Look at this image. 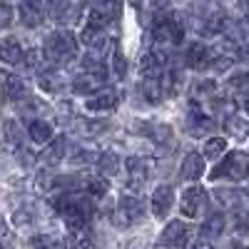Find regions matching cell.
<instances>
[{
	"instance_id": "83f0119b",
	"label": "cell",
	"mask_w": 249,
	"mask_h": 249,
	"mask_svg": "<svg viewBox=\"0 0 249 249\" xmlns=\"http://www.w3.org/2000/svg\"><path fill=\"white\" fill-rule=\"evenodd\" d=\"M224 152H227V140L224 137H210L202 147L204 160H219Z\"/></svg>"
},
{
	"instance_id": "484cf974",
	"label": "cell",
	"mask_w": 249,
	"mask_h": 249,
	"mask_svg": "<svg viewBox=\"0 0 249 249\" xmlns=\"http://www.w3.org/2000/svg\"><path fill=\"white\" fill-rule=\"evenodd\" d=\"M97 167H100V172L105 177H115L122 170V162H120V157L115 152H102L97 157Z\"/></svg>"
},
{
	"instance_id": "e575fe53",
	"label": "cell",
	"mask_w": 249,
	"mask_h": 249,
	"mask_svg": "<svg viewBox=\"0 0 249 249\" xmlns=\"http://www.w3.org/2000/svg\"><path fill=\"white\" fill-rule=\"evenodd\" d=\"M0 249H15V237L5 219H0Z\"/></svg>"
},
{
	"instance_id": "277c9868",
	"label": "cell",
	"mask_w": 249,
	"mask_h": 249,
	"mask_svg": "<svg viewBox=\"0 0 249 249\" xmlns=\"http://www.w3.org/2000/svg\"><path fill=\"white\" fill-rule=\"evenodd\" d=\"M152 40L157 48L182 45L184 40V25L175 13H160L152 23Z\"/></svg>"
},
{
	"instance_id": "8d00e7d4",
	"label": "cell",
	"mask_w": 249,
	"mask_h": 249,
	"mask_svg": "<svg viewBox=\"0 0 249 249\" xmlns=\"http://www.w3.org/2000/svg\"><path fill=\"white\" fill-rule=\"evenodd\" d=\"M13 23V8L8 3H0V30H5Z\"/></svg>"
},
{
	"instance_id": "9a60e30c",
	"label": "cell",
	"mask_w": 249,
	"mask_h": 249,
	"mask_svg": "<svg viewBox=\"0 0 249 249\" xmlns=\"http://www.w3.org/2000/svg\"><path fill=\"white\" fill-rule=\"evenodd\" d=\"M140 92H142V97L147 100L150 105H160V102L170 95L167 92V85H164V80H162V75L160 77H142Z\"/></svg>"
},
{
	"instance_id": "7a4b0ae2",
	"label": "cell",
	"mask_w": 249,
	"mask_h": 249,
	"mask_svg": "<svg viewBox=\"0 0 249 249\" xmlns=\"http://www.w3.org/2000/svg\"><path fill=\"white\" fill-rule=\"evenodd\" d=\"M80 53V40L70 33V30H55L45 37L43 45V57L50 65H68L70 60H75Z\"/></svg>"
},
{
	"instance_id": "4316f807",
	"label": "cell",
	"mask_w": 249,
	"mask_h": 249,
	"mask_svg": "<svg viewBox=\"0 0 249 249\" xmlns=\"http://www.w3.org/2000/svg\"><path fill=\"white\" fill-rule=\"evenodd\" d=\"M120 5H122V0H92V13H100L102 18H117L120 15Z\"/></svg>"
},
{
	"instance_id": "ab89813d",
	"label": "cell",
	"mask_w": 249,
	"mask_h": 249,
	"mask_svg": "<svg viewBox=\"0 0 249 249\" xmlns=\"http://www.w3.org/2000/svg\"><path fill=\"white\" fill-rule=\"evenodd\" d=\"M190 249H214V247H212V242H207V239H199V237H197V239L192 242Z\"/></svg>"
},
{
	"instance_id": "2e32d148",
	"label": "cell",
	"mask_w": 249,
	"mask_h": 249,
	"mask_svg": "<svg viewBox=\"0 0 249 249\" xmlns=\"http://www.w3.org/2000/svg\"><path fill=\"white\" fill-rule=\"evenodd\" d=\"M65 152H68V137H53L48 144H45V150L43 155H40V162L45 164V167H55L57 162L65 160Z\"/></svg>"
},
{
	"instance_id": "7c38bea8",
	"label": "cell",
	"mask_w": 249,
	"mask_h": 249,
	"mask_svg": "<svg viewBox=\"0 0 249 249\" xmlns=\"http://www.w3.org/2000/svg\"><path fill=\"white\" fill-rule=\"evenodd\" d=\"M172 204H175V190L170 184H160L155 187L152 192V199H150V207H152V214L157 219H164L170 212H172Z\"/></svg>"
},
{
	"instance_id": "6da1fadb",
	"label": "cell",
	"mask_w": 249,
	"mask_h": 249,
	"mask_svg": "<svg viewBox=\"0 0 249 249\" xmlns=\"http://www.w3.org/2000/svg\"><path fill=\"white\" fill-rule=\"evenodd\" d=\"M92 197H88L85 192H60L53 199V207L57 210V214L65 219V224L70 227V232L85 230L90 217H92Z\"/></svg>"
},
{
	"instance_id": "8992f818",
	"label": "cell",
	"mask_w": 249,
	"mask_h": 249,
	"mask_svg": "<svg viewBox=\"0 0 249 249\" xmlns=\"http://www.w3.org/2000/svg\"><path fill=\"white\" fill-rule=\"evenodd\" d=\"M142 217H144V202L137 195H124L117 199L115 214H112L117 227H130V224L140 222Z\"/></svg>"
},
{
	"instance_id": "d6a6232c",
	"label": "cell",
	"mask_w": 249,
	"mask_h": 249,
	"mask_svg": "<svg viewBox=\"0 0 249 249\" xmlns=\"http://www.w3.org/2000/svg\"><path fill=\"white\" fill-rule=\"evenodd\" d=\"M62 85H65V82H60V72H55V70L40 75V88L48 90V92H57Z\"/></svg>"
},
{
	"instance_id": "44dd1931",
	"label": "cell",
	"mask_w": 249,
	"mask_h": 249,
	"mask_svg": "<svg viewBox=\"0 0 249 249\" xmlns=\"http://www.w3.org/2000/svg\"><path fill=\"white\" fill-rule=\"evenodd\" d=\"M127 175H130V184H135V187L144 184V179L150 177V160L147 157H130L127 160Z\"/></svg>"
},
{
	"instance_id": "60d3db41",
	"label": "cell",
	"mask_w": 249,
	"mask_h": 249,
	"mask_svg": "<svg viewBox=\"0 0 249 249\" xmlns=\"http://www.w3.org/2000/svg\"><path fill=\"white\" fill-rule=\"evenodd\" d=\"M244 112H247V117H249V97L244 100Z\"/></svg>"
},
{
	"instance_id": "74e56055",
	"label": "cell",
	"mask_w": 249,
	"mask_h": 249,
	"mask_svg": "<svg viewBox=\"0 0 249 249\" xmlns=\"http://www.w3.org/2000/svg\"><path fill=\"white\" fill-rule=\"evenodd\" d=\"M20 65H25L28 70H37V65H40V53H37V50L25 53V55H23V62H20Z\"/></svg>"
},
{
	"instance_id": "5b68a950",
	"label": "cell",
	"mask_w": 249,
	"mask_h": 249,
	"mask_svg": "<svg viewBox=\"0 0 249 249\" xmlns=\"http://www.w3.org/2000/svg\"><path fill=\"white\" fill-rule=\"evenodd\" d=\"M190 239H192V227L184 219H172V222L164 224V230L160 232L157 244L167 247V249H184V247H190Z\"/></svg>"
},
{
	"instance_id": "d4e9b609",
	"label": "cell",
	"mask_w": 249,
	"mask_h": 249,
	"mask_svg": "<svg viewBox=\"0 0 249 249\" xmlns=\"http://www.w3.org/2000/svg\"><path fill=\"white\" fill-rule=\"evenodd\" d=\"M224 130H227V135H232L234 140H247L249 137V117L230 115L224 120Z\"/></svg>"
},
{
	"instance_id": "f546056e",
	"label": "cell",
	"mask_w": 249,
	"mask_h": 249,
	"mask_svg": "<svg viewBox=\"0 0 249 249\" xmlns=\"http://www.w3.org/2000/svg\"><path fill=\"white\" fill-rule=\"evenodd\" d=\"M82 70L92 72V75H100V77L107 75V68H105V62L97 57V50H95V53H88L85 57H82Z\"/></svg>"
},
{
	"instance_id": "d6986e66",
	"label": "cell",
	"mask_w": 249,
	"mask_h": 249,
	"mask_svg": "<svg viewBox=\"0 0 249 249\" xmlns=\"http://www.w3.org/2000/svg\"><path fill=\"white\" fill-rule=\"evenodd\" d=\"M70 88H72V92H77V95H92L95 90L105 88V77L92 75V72H82V75L72 77Z\"/></svg>"
},
{
	"instance_id": "f1b7e54d",
	"label": "cell",
	"mask_w": 249,
	"mask_h": 249,
	"mask_svg": "<svg viewBox=\"0 0 249 249\" xmlns=\"http://www.w3.org/2000/svg\"><path fill=\"white\" fill-rule=\"evenodd\" d=\"M214 197H217V202H219L222 207H232V210H237L239 202H242L247 195L239 192V190H214Z\"/></svg>"
},
{
	"instance_id": "f35d334b",
	"label": "cell",
	"mask_w": 249,
	"mask_h": 249,
	"mask_svg": "<svg viewBox=\"0 0 249 249\" xmlns=\"http://www.w3.org/2000/svg\"><path fill=\"white\" fill-rule=\"evenodd\" d=\"M234 62L249 68V43H244V45H239V48L234 50Z\"/></svg>"
},
{
	"instance_id": "ffe728a7",
	"label": "cell",
	"mask_w": 249,
	"mask_h": 249,
	"mask_svg": "<svg viewBox=\"0 0 249 249\" xmlns=\"http://www.w3.org/2000/svg\"><path fill=\"white\" fill-rule=\"evenodd\" d=\"M23 45L18 43V37H5L0 40V62L5 65H20L23 62Z\"/></svg>"
},
{
	"instance_id": "4fadbf2b",
	"label": "cell",
	"mask_w": 249,
	"mask_h": 249,
	"mask_svg": "<svg viewBox=\"0 0 249 249\" xmlns=\"http://www.w3.org/2000/svg\"><path fill=\"white\" fill-rule=\"evenodd\" d=\"M212 55L214 50L210 45H204L199 43V40H195V43L187 48V68H192V70H210L212 68Z\"/></svg>"
},
{
	"instance_id": "ac0fdd59",
	"label": "cell",
	"mask_w": 249,
	"mask_h": 249,
	"mask_svg": "<svg viewBox=\"0 0 249 249\" xmlns=\"http://www.w3.org/2000/svg\"><path fill=\"white\" fill-rule=\"evenodd\" d=\"M224 224H227V219H224L219 212L207 214V217H204V222H202V227H199V232H197V237H199V239H207V242H214V239H219V237H222Z\"/></svg>"
},
{
	"instance_id": "603a6c76",
	"label": "cell",
	"mask_w": 249,
	"mask_h": 249,
	"mask_svg": "<svg viewBox=\"0 0 249 249\" xmlns=\"http://www.w3.org/2000/svg\"><path fill=\"white\" fill-rule=\"evenodd\" d=\"M82 190H85V195L92 197V199H102L110 190V182H107L105 175H90V177H85V182H82Z\"/></svg>"
},
{
	"instance_id": "e0dca14e",
	"label": "cell",
	"mask_w": 249,
	"mask_h": 249,
	"mask_svg": "<svg viewBox=\"0 0 249 249\" xmlns=\"http://www.w3.org/2000/svg\"><path fill=\"white\" fill-rule=\"evenodd\" d=\"M45 18L43 0H20V20L25 28H37Z\"/></svg>"
},
{
	"instance_id": "8fae6325",
	"label": "cell",
	"mask_w": 249,
	"mask_h": 249,
	"mask_svg": "<svg viewBox=\"0 0 249 249\" xmlns=\"http://www.w3.org/2000/svg\"><path fill=\"white\" fill-rule=\"evenodd\" d=\"M135 132L144 135L147 140H152V142H157V144H170V142L175 140L170 124H164V122H152V120H142L137 127H135Z\"/></svg>"
},
{
	"instance_id": "7402d4cb",
	"label": "cell",
	"mask_w": 249,
	"mask_h": 249,
	"mask_svg": "<svg viewBox=\"0 0 249 249\" xmlns=\"http://www.w3.org/2000/svg\"><path fill=\"white\" fill-rule=\"evenodd\" d=\"M28 137L35 142V144H48L53 140V124L48 120H37L33 117L30 124H28Z\"/></svg>"
},
{
	"instance_id": "d590c367",
	"label": "cell",
	"mask_w": 249,
	"mask_h": 249,
	"mask_svg": "<svg viewBox=\"0 0 249 249\" xmlns=\"http://www.w3.org/2000/svg\"><path fill=\"white\" fill-rule=\"evenodd\" d=\"M112 68H115L117 77H124V72H127V60H124V55L120 50H115V55H112Z\"/></svg>"
},
{
	"instance_id": "1f68e13d",
	"label": "cell",
	"mask_w": 249,
	"mask_h": 249,
	"mask_svg": "<svg viewBox=\"0 0 249 249\" xmlns=\"http://www.w3.org/2000/svg\"><path fill=\"white\" fill-rule=\"evenodd\" d=\"M5 140L13 147H23V130H20L18 120H8L5 122Z\"/></svg>"
},
{
	"instance_id": "5bb4252c",
	"label": "cell",
	"mask_w": 249,
	"mask_h": 249,
	"mask_svg": "<svg viewBox=\"0 0 249 249\" xmlns=\"http://www.w3.org/2000/svg\"><path fill=\"white\" fill-rule=\"evenodd\" d=\"M204 175V155L202 152H187L182 164H179V179L184 182H195Z\"/></svg>"
},
{
	"instance_id": "b9f144b4",
	"label": "cell",
	"mask_w": 249,
	"mask_h": 249,
	"mask_svg": "<svg viewBox=\"0 0 249 249\" xmlns=\"http://www.w3.org/2000/svg\"><path fill=\"white\" fill-rule=\"evenodd\" d=\"M68 249H75V247H68Z\"/></svg>"
},
{
	"instance_id": "cb8c5ba5",
	"label": "cell",
	"mask_w": 249,
	"mask_h": 249,
	"mask_svg": "<svg viewBox=\"0 0 249 249\" xmlns=\"http://www.w3.org/2000/svg\"><path fill=\"white\" fill-rule=\"evenodd\" d=\"M25 92H28V88H25L23 77H15V75L5 77V82H3V100H8V102H20V100L25 97Z\"/></svg>"
},
{
	"instance_id": "ba28073f",
	"label": "cell",
	"mask_w": 249,
	"mask_h": 249,
	"mask_svg": "<svg viewBox=\"0 0 249 249\" xmlns=\"http://www.w3.org/2000/svg\"><path fill=\"white\" fill-rule=\"evenodd\" d=\"M164 70H167V53L162 48H152L150 53H144L140 60V75L142 77H160Z\"/></svg>"
},
{
	"instance_id": "9c48e42d",
	"label": "cell",
	"mask_w": 249,
	"mask_h": 249,
	"mask_svg": "<svg viewBox=\"0 0 249 249\" xmlns=\"http://www.w3.org/2000/svg\"><path fill=\"white\" fill-rule=\"evenodd\" d=\"M48 15L60 25H70L80 18V5L72 0H48Z\"/></svg>"
},
{
	"instance_id": "52a82bcc",
	"label": "cell",
	"mask_w": 249,
	"mask_h": 249,
	"mask_svg": "<svg viewBox=\"0 0 249 249\" xmlns=\"http://www.w3.org/2000/svg\"><path fill=\"white\" fill-rule=\"evenodd\" d=\"M207 192H204V187H199L197 182L192 184H187L184 187V192L179 197V210L187 219H197L204 210H207Z\"/></svg>"
},
{
	"instance_id": "836d02e7",
	"label": "cell",
	"mask_w": 249,
	"mask_h": 249,
	"mask_svg": "<svg viewBox=\"0 0 249 249\" xmlns=\"http://www.w3.org/2000/svg\"><path fill=\"white\" fill-rule=\"evenodd\" d=\"M33 249H62V242L53 234H37L33 237Z\"/></svg>"
},
{
	"instance_id": "3957f363",
	"label": "cell",
	"mask_w": 249,
	"mask_h": 249,
	"mask_svg": "<svg viewBox=\"0 0 249 249\" xmlns=\"http://www.w3.org/2000/svg\"><path fill=\"white\" fill-rule=\"evenodd\" d=\"M210 179H227L232 184L249 179V152H244V150L224 152L219 164L210 172Z\"/></svg>"
},
{
	"instance_id": "4dcf8cb0",
	"label": "cell",
	"mask_w": 249,
	"mask_h": 249,
	"mask_svg": "<svg viewBox=\"0 0 249 249\" xmlns=\"http://www.w3.org/2000/svg\"><path fill=\"white\" fill-rule=\"evenodd\" d=\"M97 157H100V152L92 150V147H75L72 155H70V162H75V164H92V162H97Z\"/></svg>"
},
{
	"instance_id": "30bf717a",
	"label": "cell",
	"mask_w": 249,
	"mask_h": 249,
	"mask_svg": "<svg viewBox=\"0 0 249 249\" xmlns=\"http://www.w3.org/2000/svg\"><path fill=\"white\" fill-rule=\"evenodd\" d=\"M117 100H120L117 90H112V88H100V90H95L92 95H88L85 110H90V112H107V110H115V107H117Z\"/></svg>"
}]
</instances>
